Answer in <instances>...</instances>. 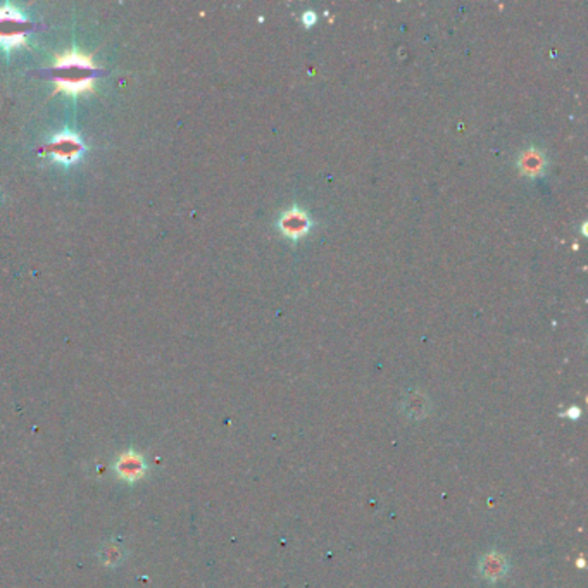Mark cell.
<instances>
[{
	"mask_svg": "<svg viewBox=\"0 0 588 588\" xmlns=\"http://www.w3.org/2000/svg\"><path fill=\"white\" fill-rule=\"evenodd\" d=\"M24 16L13 6L0 7V23H24Z\"/></svg>",
	"mask_w": 588,
	"mask_h": 588,
	"instance_id": "8",
	"label": "cell"
},
{
	"mask_svg": "<svg viewBox=\"0 0 588 588\" xmlns=\"http://www.w3.org/2000/svg\"><path fill=\"white\" fill-rule=\"evenodd\" d=\"M278 227L288 238H300L306 235L311 228V220L300 207H292L285 211L278 221Z\"/></svg>",
	"mask_w": 588,
	"mask_h": 588,
	"instance_id": "3",
	"label": "cell"
},
{
	"mask_svg": "<svg viewBox=\"0 0 588 588\" xmlns=\"http://www.w3.org/2000/svg\"><path fill=\"white\" fill-rule=\"evenodd\" d=\"M47 152L56 161L71 164L81 156V152H83V143H81V140L78 138L76 135L64 133L56 136V138L50 142V145L47 147Z\"/></svg>",
	"mask_w": 588,
	"mask_h": 588,
	"instance_id": "1",
	"label": "cell"
},
{
	"mask_svg": "<svg viewBox=\"0 0 588 588\" xmlns=\"http://www.w3.org/2000/svg\"><path fill=\"white\" fill-rule=\"evenodd\" d=\"M54 67L56 70H74V71H90L93 70V63L88 56L81 52H66L60 54L54 60Z\"/></svg>",
	"mask_w": 588,
	"mask_h": 588,
	"instance_id": "4",
	"label": "cell"
},
{
	"mask_svg": "<svg viewBox=\"0 0 588 588\" xmlns=\"http://www.w3.org/2000/svg\"><path fill=\"white\" fill-rule=\"evenodd\" d=\"M121 557H123V554H121L120 545L116 544L106 545V548L102 550V561L107 562V564H116V562L121 561Z\"/></svg>",
	"mask_w": 588,
	"mask_h": 588,
	"instance_id": "9",
	"label": "cell"
},
{
	"mask_svg": "<svg viewBox=\"0 0 588 588\" xmlns=\"http://www.w3.org/2000/svg\"><path fill=\"white\" fill-rule=\"evenodd\" d=\"M57 90L66 92L67 95H80L83 92L93 90L92 76H59L56 80Z\"/></svg>",
	"mask_w": 588,
	"mask_h": 588,
	"instance_id": "6",
	"label": "cell"
},
{
	"mask_svg": "<svg viewBox=\"0 0 588 588\" xmlns=\"http://www.w3.org/2000/svg\"><path fill=\"white\" fill-rule=\"evenodd\" d=\"M114 469H116V475L121 480H124L126 483H133L145 476L149 464H147L142 454H138L136 450H128V452H123L117 457Z\"/></svg>",
	"mask_w": 588,
	"mask_h": 588,
	"instance_id": "2",
	"label": "cell"
},
{
	"mask_svg": "<svg viewBox=\"0 0 588 588\" xmlns=\"http://www.w3.org/2000/svg\"><path fill=\"white\" fill-rule=\"evenodd\" d=\"M316 21V16H314V13H306L304 14V23L307 24V26H311V24Z\"/></svg>",
	"mask_w": 588,
	"mask_h": 588,
	"instance_id": "10",
	"label": "cell"
},
{
	"mask_svg": "<svg viewBox=\"0 0 588 588\" xmlns=\"http://www.w3.org/2000/svg\"><path fill=\"white\" fill-rule=\"evenodd\" d=\"M24 44L23 31H0V47L3 49H14Z\"/></svg>",
	"mask_w": 588,
	"mask_h": 588,
	"instance_id": "7",
	"label": "cell"
},
{
	"mask_svg": "<svg viewBox=\"0 0 588 588\" xmlns=\"http://www.w3.org/2000/svg\"><path fill=\"white\" fill-rule=\"evenodd\" d=\"M545 166H547V161H545V156L540 150L530 149L525 150L519 157V168L528 177H539L545 171Z\"/></svg>",
	"mask_w": 588,
	"mask_h": 588,
	"instance_id": "5",
	"label": "cell"
}]
</instances>
